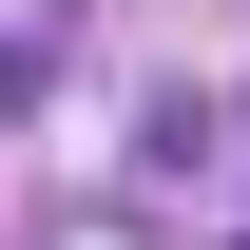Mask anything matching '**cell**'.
Wrapping results in <instances>:
<instances>
[{"mask_svg": "<svg viewBox=\"0 0 250 250\" xmlns=\"http://www.w3.org/2000/svg\"><path fill=\"white\" fill-rule=\"evenodd\" d=\"M58 77V39H0V135H20V96Z\"/></svg>", "mask_w": 250, "mask_h": 250, "instance_id": "1", "label": "cell"}]
</instances>
